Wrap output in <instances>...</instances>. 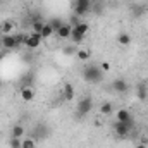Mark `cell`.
Listing matches in <instances>:
<instances>
[{"instance_id":"obj_1","label":"cell","mask_w":148,"mask_h":148,"mask_svg":"<svg viewBox=\"0 0 148 148\" xmlns=\"http://www.w3.org/2000/svg\"><path fill=\"white\" fill-rule=\"evenodd\" d=\"M83 77L86 83H91V84H97L103 79V71L100 69V66H95V64H88L84 69H83Z\"/></svg>"},{"instance_id":"obj_2","label":"cell","mask_w":148,"mask_h":148,"mask_svg":"<svg viewBox=\"0 0 148 148\" xmlns=\"http://www.w3.org/2000/svg\"><path fill=\"white\" fill-rule=\"evenodd\" d=\"M88 31H90V24L84 23V21H81L77 26H74L73 28V35H71V40H73L74 45H79V43L86 38Z\"/></svg>"},{"instance_id":"obj_3","label":"cell","mask_w":148,"mask_h":148,"mask_svg":"<svg viewBox=\"0 0 148 148\" xmlns=\"http://www.w3.org/2000/svg\"><path fill=\"white\" fill-rule=\"evenodd\" d=\"M91 109H93V100L90 97H84L76 105V115L77 117H84V115H88L91 112Z\"/></svg>"},{"instance_id":"obj_4","label":"cell","mask_w":148,"mask_h":148,"mask_svg":"<svg viewBox=\"0 0 148 148\" xmlns=\"http://www.w3.org/2000/svg\"><path fill=\"white\" fill-rule=\"evenodd\" d=\"M133 121H129V122H119V121H115L114 122V131H115V134L119 136V138H127L129 134H131V131H133Z\"/></svg>"},{"instance_id":"obj_5","label":"cell","mask_w":148,"mask_h":148,"mask_svg":"<svg viewBox=\"0 0 148 148\" xmlns=\"http://www.w3.org/2000/svg\"><path fill=\"white\" fill-rule=\"evenodd\" d=\"M74 16H77V17H83V16H86L90 10H91V0H76L74 2Z\"/></svg>"},{"instance_id":"obj_6","label":"cell","mask_w":148,"mask_h":148,"mask_svg":"<svg viewBox=\"0 0 148 148\" xmlns=\"http://www.w3.org/2000/svg\"><path fill=\"white\" fill-rule=\"evenodd\" d=\"M41 35L40 33H29L28 36H26V41H24V45L29 48V50H35V48H38L40 45H41Z\"/></svg>"},{"instance_id":"obj_7","label":"cell","mask_w":148,"mask_h":148,"mask_svg":"<svg viewBox=\"0 0 148 148\" xmlns=\"http://www.w3.org/2000/svg\"><path fill=\"white\" fill-rule=\"evenodd\" d=\"M112 88L115 93H126V91H129V83L122 77H117L112 81Z\"/></svg>"},{"instance_id":"obj_8","label":"cell","mask_w":148,"mask_h":148,"mask_svg":"<svg viewBox=\"0 0 148 148\" xmlns=\"http://www.w3.org/2000/svg\"><path fill=\"white\" fill-rule=\"evenodd\" d=\"M19 93H21L23 102H33L35 100V88L33 86H24V88L19 90Z\"/></svg>"},{"instance_id":"obj_9","label":"cell","mask_w":148,"mask_h":148,"mask_svg":"<svg viewBox=\"0 0 148 148\" xmlns=\"http://www.w3.org/2000/svg\"><path fill=\"white\" fill-rule=\"evenodd\" d=\"M55 35L60 38V40H67V38H71V35H73V26H71L69 23H64V24L57 29Z\"/></svg>"},{"instance_id":"obj_10","label":"cell","mask_w":148,"mask_h":148,"mask_svg":"<svg viewBox=\"0 0 148 148\" xmlns=\"http://www.w3.org/2000/svg\"><path fill=\"white\" fill-rule=\"evenodd\" d=\"M2 47H3L5 50H16V48H17L14 33H12V35H3V38H2Z\"/></svg>"},{"instance_id":"obj_11","label":"cell","mask_w":148,"mask_h":148,"mask_svg":"<svg viewBox=\"0 0 148 148\" xmlns=\"http://www.w3.org/2000/svg\"><path fill=\"white\" fill-rule=\"evenodd\" d=\"M115 121H119V122H129V121H133V115H131V112L126 110V109H119V110L115 112Z\"/></svg>"},{"instance_id":"obj_12","label":"cell","mask_w":148,"mask_h":148,"mask_svg":"<svg viewBox=\"0 0 148 148\" xmlns=\"http://www.w3.org/2000/svg\"><path fill=\"white\" fill-rule=\"evenodd\" d=\"M62 98H64L66 102H73L74 100V86L71 83L64 84V88H62Z\"/></svg>"},{"instance_id":"obj_13","label":"cell","mask_w":148,"mask_h":148,"mask_svg":"<svg viewBox=\"0 0 148 148\" xmlns=\"http://www.w3.org/2000/svg\"><path fill=\"white\" fill-rule=\"evenodd\" d=\"M131 41H133V38H131L129 33H126V31H121L117 35V43L121 47H127V45H131Z\"/></svg>"},{"instance_id":"obj_14","label":"cell","mask_w":148,"mask_h":148,"mask_svg":"<svg viewBox=\"0 0 148 148\" xmlns=\"http://www.w3.org/2000/svg\"><path fill=\"white\" fill-rule=\"evenodd\" d=\"M12 29H14V23H12V21H9V19L2 21V24H0V33H3V35H12Z\"/></svg>"},{"instance_id":"obj_15","label":"cell","mask_w":148,"mask_h":148,"mask_svg":"<svg viewBox=\"0 0 148 148\" xmlns=\"http://www.w3.org/2000/svg\"><path fill=\"white\" fill-rule=\"evenodd\" d=\"M76 57H77V60H81V62H86V60H90L91 53H90V50H86V48H77V52H76Z\"/></svg>"},{"instance_id":"obj_16","label":"cell","mask_w":148,"mask_h":148,"mask_svg":"<svg viewBox=\"0 0 148 148\" xmlns=\"http://www.w3.org/2000/svg\"><path fill=\"white\" fill-rule=\"evenodd\" d=\"M40 35H41L43 40H47V38H50L52 35H55V31H53V28L50 26V23H45V24H43V29H41Z\"/></svg>"},{"instance_id":"obj_17","label":"cell","mask_w":148,"mask_h":148,"mask_svg":"<svg viewBox=\"0 0 148 148\" xmlns=\"http://www.w3.org/2000/svg\"><path fill=\"white\" fill-rule=\"evenodd\" d=\"M112 112H114V105H112L110 102H103L100 105V114L102 115H110Z\"/></svg>"},{"instance_id":"obj_18","label":"cell","mask_w":148,"mask_h":148,"mask_svg":"<svg viewBox=\"0 0 148 148\" xmlns=\"http://www.w3.org/2000/svg\"><path fill=\"white\" fill-rule=\"evenodd\" d=\"M147 97H148V86L147 84H140L138 86V98L143 102V100H147Z\"/></svg>"},{"instance_id":"obj_19","label":"cell","mask_w":148,"mask_h":148,"mask_svg":"<svg viewBox=\"0 0 148 148\" xmlns=\"http://www.w3.org/2000/svg\"><path fill=\"white\" fill-rule=\"evenodd\" d=\"M33 83H35V77H33V76H24V77L21 79V86H19V90L24 88V86H33Z\"/></svg>"},{"instance_id":"obj_20","label":"cell","mask_w":148,"mask_h":148,"mask_svg":"<svg viewBox=\"0 0 148 148\" xmlns=\"http://www.w3.org/2000/svg\"><path fill=\"white\" fill-rule=\"evenodd\" d=\"M9 147L10 148H21L23 147V138H16V136H12V138L9 140Z\"/></svg>"},{"instance_id":"obj_21","label":"cell","mask_w":148,"mask_h":148,"mask_svg":"<svg viewBox=\"0 0 148 148\" xmlns=\"http://www.w3.org/2000/svg\"><path fill=\"white\" fill-rule=\"evenodd\" d=\"M12 136H16V138H23V136H24V127L19 126V124L14 126V127H12Z\"/></svg>"},{"instance_id":"obj_22","label":"cell","mask_w":148,"mask_h":148,"mask_svg":"<svg viewBox=\"0 0 148 148\" xmlns=\"http://www.w3.org/2000/svg\"><path fill=\"white\" fill-rule=\"evenodd\" d=\"M21 148H36V141H35L33 138H24Z\"/></svg>"},{"instance_id":"obj_23","label":"cell","mask_w":148,"mask_h":148,"mask_svg":"<svg viewBox=\"0 0 148 148\" xmlns=\"http://www.w3.org/2000/svg\"><path fill=\"white\" fill-rule=\"evenodd\" d=\"M62 24H64V21H62V19H57V17H53V19L50 21V26L53 28V31H55V33H57V29H59Z\"/></svg>"},{"instance_id":"obj_24","label":"cell","mask_w":148,"mask_h":148,"mask_svg":"<svg viewBox=\"0 0 148 148\" xmlns=\"http://www.w3.org/2000/svg\"><path fill=\"white\" fill-rule=\"evenodd\" d=\"M43 21H35V23H31V28H33V33H41V29H43Z\"/></svg>"},{"instance_id":"obj_25","label":"cell","mask_w":148,"mask_h":148,"mask_svg":"<svg viewBox=\"0 0 148 148\" xmlns=\"http://www.w3.org/2000/svg\"><path fill=\"white\" fill-rule=\"evenodd\" d=\"M62 52H64L66 55H74V53L77 52V47L73 43V45H69V47H64V48H62Z\"/></svg>"},{"instance_id":"obj_26","label":"cell","mask_w":148,"mask_h":148,"mask_svg":"<svg viewBox=\"0 0 148 148\" xmlns=\"http://www.w3.org/2000/svg\"><path fill=\"white\" fill-rule=\"evenodd\" d=\"M100 69H102L103 73H109V71H110V64H109L107 60H103V62L100 64Z\"/></svg>"},{"instance_id":"obj_27","label":"cell","mask_w":148,"mask_h":148,"mask_svg":"<svg viewBox=\"0 0 148 148\" xmlns=\"http://www.w3.org/2000/svg\"><path fill=\"white\" fill-rule=\"evenodd\" d=\"M79 23H81V17H77V16H73V17H71V21H69V24H71V26H77V24H79Z\"/></svg>"},{"instance_id":"obj_28","label":"cell","mask_w":148,"mask_h":148,"mask_svg":"<svg viewBox=\"0 0 148 148\" xmlns=\"http://www.w3.org/2000/svg\"><path fill=\"white\" fill-rule=\"evenodd\" d=\"M145 12V7L141 5V7H134V17H138V16H141Z\"/></svg>"},{"instance_id":"obj_29","label":"cell","mask_w":148,"mask_h":148,"mask_svg":"<svg viewBox=\"0 0 148 148\" xmlns=\"http://www.w3.org/2000/svg\"><path fill=\"white\" fill-rule=\"evenodd\" d=\"M134 148H147V145H145V143H138Z\"/></svg>"},{"instance_id":"obj_30","label":"cell","mask_w":148,"mask_h":148,"mask_svg":"<svg viewBox=\"0 0 148 148\" xmlns=\"http://www.w3.org/2000/svg\"><path fill=\"white\" fill-rule=\"evenodd\" d=\"M2 60H3V53L0 52V62H2Z\"/></svg>"},{"instance_id":"obj_31","label":"cell","mask_w":148,"mask_h":148,"mask_svg":"<svg viewBox=\"0 0 148 148\" xmlns=\"http://www.w3.org/2000/svg\"><path fill=\"white\" fill-rule=\"evenodd\" d=\"M147 102H148V97H147Z\"/></svg>"},{"instance_id":"obj_32","label":"cell","mask_w":148,"mask_h":148,"mask_svg":"<svg viewBox=\"0 0 148 148\" xmlns=\"http://www.w3.org/2000/svg\"><path fill=\"white\" fill-rule=\"evenodd\" d=\"M0 83H2V81H0Z\"/></svg>"},{"instance_id":"obj_33","label":"cell","mask_w":148,"mask_h":148,"mask_svg":"<svg viewBox=\"0 0 148 148\" xmlns=\"http://www.w3.org/2000/svg\"><path fill=\"white\" fill-rule=\"evenodd\" d=\"M91 2H93V0H91Z\"/></svg>"}]
</instances>
